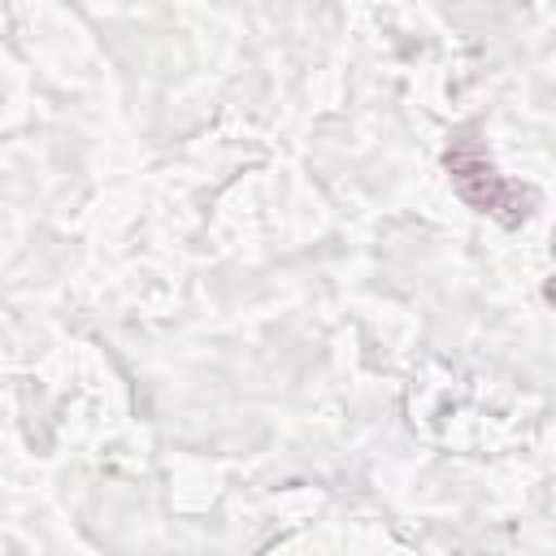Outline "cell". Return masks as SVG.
<instances>
[{
    "mask_svg": "<svg viewBox=\"0 0 556 556\" xmlns=\"http://www.w3.org/2000/svg\"><path fill=\"white\" fill-rule=\"evenodd\" d=\"M443 169H447L456 195H460L469 208L491 213V217H500L504 226H521V222L530 217V208H534V191L521 187V182H508V178L491 165V156L482 152V143L469 139V135H456V139L447 143Z\"/></svg>",
    "mask_w": 556,
    "mask_h": 556,
    "instance_id": "1",
    "label": "cell"
},
{
    "mask_svg": "<svg viewBox=\"0 0 556 556\" xmlns=\"http://www.w3.org/2000/svg\"><path fill=\"white\" fill-rule=\"evenodd\" d=\"M543 300H547V304H552V308H556V274H552V278H547V282H543Z\"/></svg>",
    "mask_w": 556,
    "mask_h": 556,
    "instance_id": "2",
    "label": "cell"
},
{
    "mask_svg": "<svg viewBox=\"0 0 556 556\" xmlns=\"http://www.w3.org/2000/svg\"><path fill=\"white\" fill-rule=\"evenodd\" d=\"M552 256H556V230H552Z\"/></svg>",
    "mask_w": 556,
    "mask_h": 556,
    "instance_id": "3",
    "label": "cell"
}]
</instances>
